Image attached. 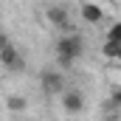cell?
<instances>
[{"mask_svg":"<svg viewBox=\"0 0 121 121\" xmlns=\"http://www.w3.org/2000/svg\"><path fill=\"white\" fill-rule=\"evenodd\" d=\"M82 54H85V39L76 31H62V37L56 39V62H59V68H70Z\"/></svg>","mask_w":121,"mask_h":121,"instance_id":"cell-1","label":"cell"},{"mask_svg":"<svg viewBox=\"0 0 121 121\" xmlns=\"http://www.w3.org/2000/svg\"><path fill=\"white\" fill-rule=\"evenodd\" d=\"M0 65H3L6 70H11V73L26 70V59H23V54L14 48V42H11L9 37L0 39Z\"/></svg>","mask_w":121,"mask_h":121,"instance_id":"cell-2","label":"cell"},{"mask_svg":"<svg viewBox=\"0 0 121 121\" xmlns=\"http://www.w3.org/2000/svg\"><path fill=\"white\" fill-rule=\"evenodd\" d=\"M65 73L62 70H42L39 73V90L45 96H62L65 93Z\"/></svg>","mask_w":121,"mask_h":121,"instance_id":"cell-3","label":"cell"},{"mask_svg":"<svg viewBox=\"0 0 121 121\" xmlns=\"http://www.w3.org/2000/svg\"><path fill=\"white\" fill-rule=\"evenodd\" d=\"M59 104H62V110L68 116H79L85 110V96H82V90H76V87H65V93L59 96Z\"/></svg>","mask_w":121,"mask_h":121,"instance_id":"cell-4","label":"cell"},{"mask_svg":"<svg viewBox=\"0 0 121 121\" xmlns=\"http://www.w3.org/2000/svg\"><path fill=\"white\" fill-rule=\"evenodd\" d=\"M45 17H48V23L54 28H59V31H76L73 23H70V11L65 6H48L45 9Z\"/></svg>","mask_w":121,"mask_h":121,"instance_id":"cell-5","label":"cell"},{"mask_svg":"<svg viewBox=\"0 0 121 121\" xmlns=\"http://www.w3.org/2000/svg\"><path fill=\"white\" fill-rule=\"evenodd\" d=\"M79 14H82V20H85L87 26H99V23L104 20V9H101L99 3H82Z\"/></svg>","mask_w":121,"mask_h":121,"instance_id":"cell-6","label":"cell"},{"mask_svg":"<svg viewBox=\"0 0 121 121\" xmlns=\"http://www.w3.org/2000/svg\"><path fill=\"white\" fill-rule=\"evenodd\" d=\"M121 51V42H116V39H104V45H101V54L107 56V59H116Z\"/></svg>","mask_w":121,"mask_h":121,"instance_id":"cell-7","label":"cell"},{"mask_svg":"<svg viewBox=\"0 0 121 121\" xmlns=\"http://www.w3.org/2000/svg\"><path fill=\"white\" fill-rule=\"evenodd\" d=\"M110 110H113V113H118V110H121V87H113V90H110V101H107V113H110Z\"/></svg>","mask_w":121,"mask_h":121,"instance_id":"cell-8","label":"cell"},{"mask_svg":"<svg viewBox=\"0 0 121 121\" xmlns=\"http://www.w3.org/2000/svg\"><path fill=\"white\" fill-rule=\"evenodd\" d=\"M6 107H9L11 113H20V110H26V99H20V96H11V99L6 101Z\"/></svg>","mask_w":121,"mask_h":121,"instance_id":"cell-9","label":"cell"},{"mask_svg":"<svg viewBox=\"0 0 121 121\" xmlns=\"http://www.w3.org/2000/svg\"><path fill=\"white\" fill-rule=\"evenodd\" d=\"M107 39H116V42H121V20H116V23L107 28Z\"/></svg>","mask_w":121,"mask_h":121,"instance_id":"cell-10","label":"cell"},{"mask_svg":"<svg viewBox=\"0 0 121 121\" xmlns=\"http://www.w3.org/2000/svg\"><path fill=\"white\" fill-rule=\"evenodd\" d=\"M113 62H118V65H121V51H118V56H116V59H113Z\"/></svg>","mask_w":121,"mask_h":121,"instance_id":"cell-11","label":"cell"}]
</instances>
